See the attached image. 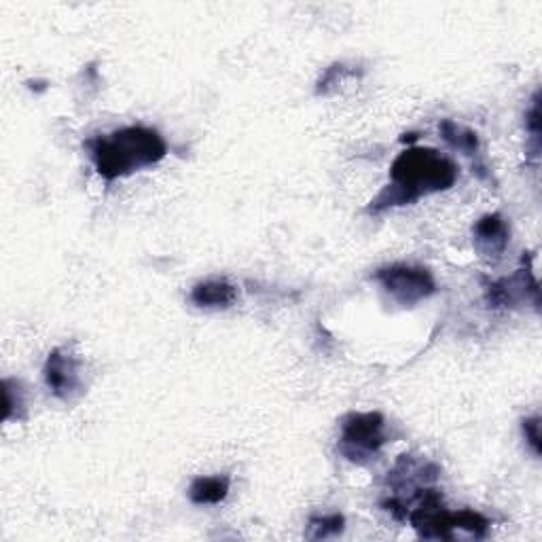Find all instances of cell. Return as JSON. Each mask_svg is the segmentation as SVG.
I'll return each mask as SVG.
<instances>
[{
    "label": "cell",
    "instance_id": "cell-1",
    "mask_svg": "<svg viewBox=\"0 0 542 542\" xmlns=\"http://www.w3.org/2000/svg\"><path fill=\"white\" fill-rule=\"evenodd\" d=\"M458 166L435 149L411 147L394 159L390 185L369 204V214H382L396 206L418 202L424 195L441 193L456 185Z\"/></svg>",
    "mask_w": 542,
    "mask_h": 542
},
{
    "label": "cell",
    "instance_id": "cell-2",
    "mask_svg": "<svg viewBox=\"0 0 542 542\" xmlns=\"http://www.w3.org/2000/svg\"><path fill=\"white\" fill-rule=\"evenodd\" d=\"M85 147L89 149L96 172L106 183L151 168L168 155L166 140L159 132L142 128V125L92 138L87 140Z\"/></svg>",
    "mask_w": 542,
    "mask_h": 542
},
{
    "label": "cell",
    "instance_id": "cell-3",
    "mask_svg": "<svg viewBox=\"0 0 542 542\" xmlns=\"http://www.w3.org/2000/svg\"><path fill=\"white\" fill-rule=\"evenodd\" d=\"M388 443L386 418L379 411L350 413L341 422L339 451L354 464H369Z\"/></svg>",
    "mask_w": 542,
    "mask_h": 542
},
{
    "label": "cell",
    "instance_id": "cell-4",
    "mask_svg": "<svg viewBox=\"0 0 542 542\" xmlns=\"http://www.w3.org/2000/svg\"><path fill=\"white\" fill-rule=\"evenodd\" d=\"M375 280L399 305H415L437 293L435 276L426 267L396 263L375 271Z\"/></svg>",
    "mask_w": 542,
    "mask_h": 542
},
{
    "label": "cell",
    "instance_id": "cell-5",
    "mask_svg": "<svg viewBox=\"0 0 542 542\" xmlns=\"http://www.w3.org/2000/svg\"><path fill=\"white\" fill-rule=\"evenodd\" d=\"M485 301L494 310L502 307H517L521 303L532 301L538 307V282L532 276V269H517L511 278H502L485 288Z\"/></svg>",
    "mask_w": 542,
    "mask_h": 542
},
{
    "label": "cell",
    "instance_id": "cell-6",
    "mask_svg": "<svg viewBox=\"0 0 542 542\" xmlns=\"http://www.w3.org/2000/svg\"><path fill=\"white\" fill-rule=\"evenodd\" d=\"M43 375L47 388L62 401H70L72 396H77L83 388L79 363L60 348L47 356Z\"/></svg>",
    "mask_w": 542,
    "mask_h": 542
},
{
    "label": "cell",
    "instance_id": "cell-7",
    "mask_svg": "<svg viewBox=\"0 0 542 542\" xmlns=\"http://www.w3.org/2000/svg\"><path fill=\"white\" fill-rule=\"evenodd\" d=\"M511 240V229L500 214H487L477 221L473 229V242L481 257L498 259L507 250Z\"/></svg>",
    "mask_w": 542,
    "mask_h": 542
},
{
    "label": "cell",
    "instance_id": "cell-8",
    "mask_svg": "<svg viewBox=\"0 0 542 542\" xmlns=\"http://www.w3.org/2000/svg\"><path fill=\"white\" fill-rule=\"evenodd\" d=\"M191 301L204 310H227L238 301V286L225 278H212L193 286Z\"/></svg>",
    "mask_w": 542,
    "mask_h": 542
},
{
    "label": "cell",
    "instance_id": "cell-9",
    "mask_svg": "<svg viewBox=\"0 0 542 542\" xmlns=\"http://www.w3.org/2000/svg\"><path fill=\"white\" fill-rule=\"evenodd\" d=\"M439 132L443 136V140L449 144L451 149H456L460 153H464L466 157L471 159H477L481 153V144H479V138L473 130L464 128V125H458L451 119H443L441 125H439Z\"/></svg>",
    "mask_w": 542,
    "mask_h": 542
},
{
    "label": "cell",
    "instance_id": "cell-10",
    "mask_svg": "<svg viewBox=\"0 0 542 542\" xmlns=\"http://www.w3.org/2000/svg\"><path fill=\"white\" fill-rule=\"evenodd\" d=\"M229 494L227 477H200L189 487V498L193 504H221Z\"/></svg>",
    "mask_w": 542,
    "mask_h": 542
},
{
    "label": "cell",
    "instance_id": "cell-11",
    "mask_svg": "<svg viewBox=\"0 0 542 542\" xmlns=\"http://www.w3.org/2000/svg\"><path fill=\"white\" fill-rule=\"evenodd\" d=\"M343 515H327V517H312L310 526H307V538L310 540H324L343 532Z\"/></svg>",
    "mask_w": 542,
    "mask_h": 542
},
{
    "label": "cell",
    "instance_id": "cell-12",
    "mask_svg": "<svg viewBox=\"0 0 542 542\" xmlns=\"http://www.w3.org/2000/svg\"><path fill=\"white\" fill-rule=\"evenodd\" d=\"M343 75H348V68L343 66V64H335L331 66L327 72H324V75L320 77L318 81V94H329L331 92V87L339 85Z\"/></svg>",
    "mask_w": 542,
    "mask_h": 542
},
{
    "label": "cell",
    "instance_id": "cell-13",
    "mask_svg": "<svg viewBox=\"0 0 542 542\" xmlns=\"http://www.w3.org/2000/svg\"><path fill=\"white\" fill-rule=\"evenodd\" d=\"M521 430L523 437H526L528 445L532 447V451L536 456L542 454V445H540V418H526L521 422Z\"/></svg>",
    "mask_w": 542,
    "mask_h": 542
},
{
    "label": "cell",
    "instance_id": "cell-14",
    "mask_svg": "<svg viewBox=\"0 0 542 542\" xmlns=\"http://www.w3.org/2000/svg\"><path fill=\"white\" fill-rule=\"evenodd\" d=\"M526 125H528V132H530V136L534 138L536 147H538V140H540V96L538 94L534 96L532 108L526 115Z\"/></svg>",
    "mask_w": 542,
    "mask_h": 542
}]
</instances>
